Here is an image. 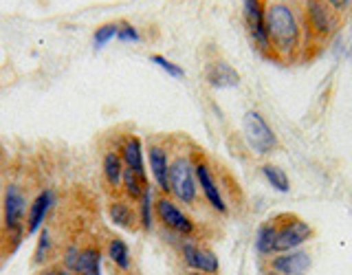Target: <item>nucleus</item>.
Wrapping results in <instances>:
<instances>
[{
    "label": "nucleus",
    "instance_id": "1",
    "mask_svg": "<svg viewBox=\"0 0 352 275\" xmlns=\"http://www.w3.org/2000/svg\"><path fill=\"white\" fill-rule=\"evenodd\" d=\"M267 33L275 60L291 62L306 47L302 16L291 3H280V0L267 3Z\"/></svg>",
    "mask_w": 352,
    "mask_h": 275
},
{
    "label": "nucleus",
    "instance_id": "2",
    "mask_svg": "<svg viewBox=\"0 0 352 275\" xmlns=\"http://www.w3.org/2000/svg\"><path fill=\"white\" fill-rule=\"evenodd\" d=\"M302 25L306 40L326 42L341 29V14L326 0H302Z\"/></svg>",
    "mask_w": 352,
    "mask_h": 275
},
{
    "label": "nucleus",
    "instance_id": "3",
    "mask_svg": "<svg viewBox=\"0 0 352 275\" xmlns=\"http://www.w3.org/2000/svg\"><path fill=\"white\" fill-rule=\"evenodd\" d=\"M170 194L183 205H194L198 198V181H196V170L190 157L179 154L174 161H170Z\"/></svg>",
    "mask_w": 352,
    "mask_h": 275
},
{
    "label": "nucleus",
    "instance_id": "4",
    "mask_svg": "<svg viewBox=\"0 0 352 275\" xmlns=\"http://www.w3.org/2000/svg\"><path fill=\"white\" fill-rule=\"evenodd\" d=\"M275 227H278V240H275V253L300 249L304 242L313 238V227L304 218L295 214H280L275 216Z\"/></svg>",
    "mask_w": 352,
    "mask_h": 275
},
{
    "label": "nucleus",
    "instance_id": "5",
    "mask_svg": "<svg viewBox=\"0 0 352 275\" xmlns=\"http://www.w3.org/2000/svg\"><path fill=\"white\" fill-rule=\"evenodd\" d=\"M242 132H245V139L251 150L260 154V157H267V154L278 148V137H275L269 121L258 110H247L245 113V117H242Z\"/></svg>",
    "mask_w": 352,
    "mask_h": 275
},
{
    "label": "nucleus",
    "instance_id": "6",
    "mask_svg": "<svg viewBox=\"0 0 352 275\" xmlns=\"http://www.w3.org/2000/svg\"><path fill=\"white\" fill-rule=\"evenodd\" d=\"M242 18H245L247 31L251 36V42L256 44V49L267 58H273V49L267 33V0H242Z\"/></svg>",
    "mask_w": 352,
    "mask_h": 275
},
{
    "label": "nucleus",
    "instance_id": "7",
    "mask_svg": "<svg viewBox=\"0 0 352 275\" xmlns=\"http://www.w3.org/2000/svg\"><path fill=\"white\" fill-rule=\"evenodd\" d=\"M154 214H157V218L161 220V225L165 229H170L179 236H192L196 231L194 220L165 194L161 198H157V203H154Z\"/></svg>",
    "mask_w": 352,
    "mask_h": 275
},
{
    "label": "nucleus",
    "instance_id": "8",
    "mask_svg": "<svg viewBox=\"0 0 352 275\" xmlns=\"http://www.w3.org/2000/svg\"><path fill=\"white\" fill-rule=\"evenodd\" d=\"M194 170H196V181H198V190H201V194L205 196V201L209 203V207L214 209V212L218 214H227L229 209H227V201H225V196H223V190L218 187L216 179H214V174H212V168L207 165V161L203 159H198L194 163Z\"/></svg>",
    "mask_w": 352,
    "mask_h": 275
},
{
    "label": "nucleus",
    "instance_id": "9",
    "mask_svg": "<svg viewBox=\"0 0 352 275\" xmlns=\"http://www.w3.org/2000/svg\"><path fill=\"white\" fill-rule=\"evenodd\" d=\"M311 253L300 249L293 251H284V253H275L269 260V269L280 273V275H308L311 271Z\"/></svg>",
    "mask_w": 352,
    "mask_h": 275
},
{
    "label": "nucleus",
    "instance_id": "10",
    "mask_svg": "<svg viewBox=\"0 0 352 275\" xmlns=\"http://www.w3.org/2000/svg\"><path fill=\"white\" fill-rule=\"evenodd\" d=\"M183 253V262L196 273H205V275H218L220 271V262L218 256L207 247L194 245V242H185L181 247Z\"/></svg>",
    "mask_w": 352,
    "mask_h": 275
},
{
    "label": "nucleus",
    "instance_id": "11",
    "mask_svg": "<svg viewBox=\"0 0 352 275\" xmlns=\"http://www.w3.org/2000/svg\"><path fill=\"white\" fill-rule=\"evenodd\" d=\"M3 214H5V227L9 231L22 229V220L27 214V201L18 187L11 185L5 192V203H3Z\"/></svg>",
    "mask_w": 352,
    "mask_h": 275
},
{
    "label": "nucleus",
    "instance_id": "12",
    "mask_svg": "<svg viewBox=\"0 0 352 275\" xmlns=\"http://www.w3.org/2000/svg\"><path fill=\"white\" fill-rule=\"evenodd\" d=\"M148 163H150V172L154 183L159 185V190L168 196L170 194V183H168V174H170V159H168V150L163 146H150L148 148Z\"/></svg>",
    "mask_w": 352,
    "mask_h": 275
},
{
    "label": "nucleus",
    "instance_id": "13",
    "mask_svg": "<svg viewBox=\"0 0 352 275\" xmlns=\"http://www.w3.org/2000/svg\"><path fill=\"white\" fill-rule=\"evenodd\" d=\"M121 161H124V168L132 170L135 174L146 176V163H143V146H141V139L139 137H128L124 148H121Z\"/></svg>",
    "mask_w": 352,
    "mask_h": 275
},
{
    "label": "nucleus",
    "instance_id": "14",
    "mask_svg": "<svg viewBox=\"0 0 352 275\" xmlns=\"http://www.w3.org/2000/svg\"><path fill=\"white\" fill-rule=\"evenodd\" d=\"M207 82L214 88H231L240 84V75L227 62H214L207 69Z\"/></svg>",
    "mask_w": 352,
    "mask_h": 275
},
{
    "label": "nucleus",
    "instance_id": "15",
    "mask_svg": "<svg viewBox=\"0 0 352 275\" xmlns=\"http://www.w3.org/2000/svg\"><path fill=\"white\" fill-rule=\"evenodd\" d=\"M51 205H53V194L49 190L42 192L40 196H36V201H33V205L29 207V216H27V231L29 234H36V231L40 229Z\"/></svg>",
    "mask_w": 352,
    "mask_h": 275
},
{
    "label": "nucleus",
    "instance_id": "16",
    "mask_svg": "<svg viewBox=\"0 0 352 275\" xmlns=\"http://www.w3.org/2000/svg\"><path fill=\"white\" fill-rule=\"evenodd\" d=\"M108 218H110V223L121 229H135L139 225V214L128 203H121V201L108 205Z\"/></svg>",
    "mask_w": 352,
    "mask_h": 275
},
{
    "label": "nucleus",
    "instance_id": "17",
    "mask_svg": "<svg viewBox=\"0 0 352 275\" xmlns=\"http://www.w3.org/2000/svg\"><path fill=\"white\" fill-rule=\"evenodd\" d=\"M275 240H278V227H275V220H267L262 223L256 236V251L262 258H271L275 256Z\"/></svg>",
    "mask_w": 352,
    "mask_h": 275
},
{
    "label": "nucleus",
    "instance_id": "18",
    "mask_svg": "<svg viewBox=\"0 0 352 275\" xmlns=\"http://www.w3.org/2000/svg\"><path fill=\"white\" fill-rule=\"evenodd\" d=\"M104 179L106 183L113 187V190H117V187L121 185V179H124V161H121V154L117 152H108L104 157Z\"/></svg>",
    "mask_w": 352,
    "mask_h": 275
},
{
    "label": "nucleus",
    "instance_id": "19",
    "mask_svg": "<svg viewBox=\"0 0 352 275\" xmlns=\"http://www.w3.org/2000/svg\"><path fill=\"white\" fill-rule=\"evenodd\" d=\"M262 176L267 179V183L273 187L275 192H291V179H289V174H286L280 165H275V163H264L262 168H260Z\"/></svg>",
    "mask_w": 352,
    "mask_h": 275
},
{
    "label": "nucleus",
    "instance_id": "20",
    "mask_svg": "<svg viewBox=\"0 0 352 275\" xmlns=\"http://www.w3.org/2000/svg\"><path fill=\"white\" fill-rule=\"evenodd\" d=\"M77 275H102V256L97 249H84L80 253V262H77Z\"/></svg>",
    "mask_w": 352,
    "mask_h": 275
},
{
    "label": "nucleus",
    "instance_id": "21",
    "mask_svg": "<svg viewBox=\"0 0 352 275\" xmlns=\"http://www.w3.org/2000/svg\"><path fill=\"white\" fill-rule=\"evenodd\" d=\"M121 185H124V190H126V194L130 196V198H139L143 196V192L148 190V179H143V176H139V174H135L132 170H128V168H124V179H121Z\"/></svg>",
    "mask_w": 352,
    "mask_h": 275
},
{
    "label": "nucleus",
    "instance_id": "22",
    "mask_svg": "<svg viewBox=\"0 0 352 275\" xmlns=\"http://www.w3.org/2000/svg\"><path fill=\"white\" fill-rule=\"evenodd\" d=\"M108 256L119 269H128L130 267V251H128V245L124 240H119V238L110 240L108 242Z\"/></svg>",
    "mask_w": 352,
    "mask_h": 275
},
{
    "label": "nucleus",
    "instance_id": "23",
    "mask_svg": "<svg viewBox=\"0 0 352 275\" xmlns=\"http://www.w3.org/2000/svg\"><path fill=\"white\" fill-rule=\"evenodd\" d=\"M141 201V207H139V225L146 229V231H150L152 229V190L148 187L146 192H143V196L139 198Z\"/></svg>",
    "mask_w": 352,
    "mask_h": 275
},
{
    "label": "nucleus",
    "instance_id": "24",
    "mask_svg": "<svg viewBox=\"0 0 352 275\" xmlns=\"http://www.w3.org/2000/svg\"><path fill=\"white\" fill-rule=\"evenodd\" d=\"M117 31H119V25H115V22H108V25H102L95 33H93V47L95 49H102L106 47V44L117 38Z\"/></svg>",
    "mask_w": 352,
    "mask_h": 275
},
{
    "label": "nucleus",
    "instance_id": "25",
    "mask_svg": "<svg viewBox=\"0 0 352 275\" xmlns=\"http://www.w3.org/2000/svg\"><path fill=\"white\" fill-rule=\"evenodd\" d=\"M152 62L157 64V66H161V69L168 73V75H172V77H183L185 75V71L181 69L179 64L170 62L168 58H163V55H152Z\"/></svg>",
    "mask_w": 352,
    "mask_h": 275
},
{
    "label": "nucleus",
    "instance_id": "26",
    "mask_svg": "<svg viewBox=\"0 0 352 275\" xmlns=\"http://www.w3.org/2000/svg\"><path fill=\"white\" fill-rule=\"evenodd\" d=\"M117 38L119 40H124V42H139L141 36H139V31L128 25V22H124V25H119V31H117Z\"/></svg>",
    "mask_w": 352,
    "mask_h": 275
},
{
    "label": "nucleus",
    "instance_id": "27",
    "mask_svg": "<svg viewBox=\"0 0 352 275\" xmlns=\"http://www.w3.org/2000/svg\"><path fill=\"white\" fill-rule=\"evenodd\" d=\"M80 253L82 251H77L75 247H69V251H66L64 262H66V269H69V271H75L77 269V262H80Z\"/></svg>",
    "mask_w": 352,
    "mask_h": 275
},
{
    "label": "nucleus",
    "instance_id": "28",
    "mask_svg": "<svg viewBox=\"0 0 352 275\" xmlns=\"http://www.w3.org/2000/svg\"><path fill=\"white\" fill-rule=\"evenodd\" d=\"M47 249H49V234L42 231L40 234V245H38V253H36V260L44 262V256H47Z\"/></svg>",
    "mask_w": 352,
    "mask_h": 275
},
{
    "label": "nucleus",
    "instance_id": "29",
    "mask_svg": "<svg viewBox=\"0 0 352 275\" xmlns=\"http://www.w3.org/2000/svg\"><path fill=\"white\" fill-rule=\"evenodd\" d=\"M326 3L333 7V9H337L339 14H346L348 7L352 5V0H326Z\"/></svg>",
    "mask_w": 352,
    "mask_h": 275
},
{
    "label": "nucleus",
    "instance_id": "30",
    "mask_svg": "<svg viewBox=\"0 0 352 275\" xmlns=\"http://www.w3.org/2000/svg\"><path fill=\"white\" fill-rule=\"evenodd\" d=\"M40 275H69V273L62 271V269H49V271H44V273H40Z\"/></svg>",
    "mask_w": 352,
    "mask_h": 275
},
{
    "label": "nucleus",
    "instance_id": "31",
    "mask_svg": "<svg viewBox=\"0 0 352 275\" xmlns=\"http://www.w3.org/2000/svg\"><path fill=\"white\" fill-rule=\"evenodd\" d=\"M264 275H280V273H275V271H271V269H269V271H267V273H264Z\"/></svg>",
    "mask_w": 352,
    "mask_h": 275
},
{
    "label": "nucleus",
    "instance_id": "32",
    "mask_svg": "<svg viewBox=\"0 0 352 275\" xmlns=\"http://www.w3.org/2000/svg\"><path fill=\"white\" fill-rule=\"evenodd\" d=\"M187 275H205V273H196V271H192V273H187Z\"/></svg>",
    "mask_w": 352,
    "mask_h": 275
},
{
    "label": "nucleus",
    "instance_id": "33",
    "mask_svg": "<svg viewBox=\"0 0 352 275\" xmlns=\"http://www.w3.org/2000/svg\"><path fill=\"white\" fill-rule=\"evenodd\" d=\"M280 3H295V0H280Z\"/></svg>",
    "mask_w": 352,
    "mask_h": 275
}]
</instances>
